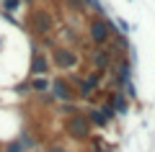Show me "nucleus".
<instances>
[{
  "instance_id": "nucleus-13",
  "label": "nucleus",
  "mask_w": 155,
  "mask_h": 152,
  "mask_svg": "<svg viewBox=\"0 0 155 152\" xmlns=\"http://www.w3.org/2000/svg\"><path fill=\"white\" fill-rule=\"evenodd\" d=\"M98 108H101V114L106 116V121H109V124H111V121L116 119V108H114V106L109 103V101H101V103H98Z\"/></svg>"
},
{
  "instance_id": "nucleus-17",
  "label": "nucleus",
  "mask_w": 155,
  "mask_h": 152,
  "mask_svg": "<svg viewBox=\"0 0 155 152\" xmlns=\"http://www.w3.org/2000/svg\"><path fill=\"white\" fill-rule=\"evenodd\" d=\"M3 152H23V147H21V142H18V139H11L5 147H3Z\"/></svg>"
},
{
  "instance_id": "nucleus-24",
  "label": "nucleus",
  "mask_w": 155,
  "mask_h": 152,
  "mask_svg": "<svg viewBox=\"0 0 155 152\" xmlns=\"http://www.w3.org/2000/svg\"><path fill=\"white\" fill-rule=\"evenodd\" d=\"M0 152H3V150H0Z\"/></svg>"
},
{
  "instance_id": "nucleus-20",
  "label": "nucleus",
  "mask_w": 155,
  "mask_h": 152,
  "mask_svg": "<svg viewBox=\"0 0 155 152\" xmlns=\"http://www.w3.org/2000/svg\"><path fill=\"white\" fill-rule=\"evenodd\" d=\"M91 147H93V152H114V150H104V142L101 139H91Z\"/></svg>"
},
{
  "instance_id": "nucleus-8",
  "label": "nucleus",
  "mask_w": 155,
  "mask_h": 152,
  "mask_svg": "<svg viewBox=\"0 0 155 152\" xmlns=\"http://www.w3.org/2000/svg\"><path fill=\"white\" fill-rule=\"evenodd\" d=\"M111 106L116 108V116H124V114H129V98L124 95V93H119V90H114V93H109V98H106Z\"/></svg>"
},
{
  "instance_id": "nucleus-12",
  "label": "nucleus",
  "mask_w": 155,
  "mask_h": 152,
  "mask_svg": "<svg viewBox=\"0 0 155 152\" xmlns=\"http://www.w3.org/2000/svg\"><path fill=\"white\" fill-rule=\"evenodd\" d=\"M18 142H21V147H23V152H31L34 147H36V139H34L28 131H21L18 134Z\"/></svg>"
},
{
  "instance_id": "nucleus-7",
  "label": "nucleus",
  "mask_w": 155,
  "mask_h": 152,
  "mask_svg": "<svg viewBox=\"0 0 155 152\" xmlns=\"http://www.w3.org/2000/svg\"><path fill=\"white\" fill-rule=\"evenodd\" d=\"M49 70H52V62H49V57H47L44 52H41V49H36V47H34L28 75H31V77H47V75H49Z\"/></svg>"
},
{
  "instance_id": "nucleus-9",
  "label": "nucleus",
  "mask_w": 155,
  "mask_h": 152,
  "mask_svg": "<svg viewBox=\"0 0 155 152\" xmlns=\"http://www.w3.org/2000/svg\"><path fill=\"white\" fill-rule=\"evenodd\" d=\"M85 116H88L91 126H96V129H104V126H109V121H106V116L101 114V108H98V106H91V108L85 111Z\"/></svg>"
},
{
  "instance_id": "nucleus-18",
  "label": "nucleus",
  "mask_w": 155,
  "mask_h": 152,
  "mask_svg": "<svg viewBox=\"0 0 155 152\" xmlns=\"http://www.w3.org/2000/svg\"><path fill=\"white\" fill-rule=\"evenodd\" d=\"M47 152H70V150H67V147H62L60 142H49V144H47Z\"/></svg>"
},
{
  "instance_id": "nucleus-14",
  "label": "nucleus",
  "mask_w": 155,
  "mask_h": 152,
  "mask_svg": "<svg viewBox=\"0 0 155 152\" xmlns=\"http://www.w3.org/2000/svg\"><path fill=\"white\" fill-rule=\"evenodd\" d=\"M83 5H88L91 8V11H93L96 13V16H104V5H101V0H83Z\"/></svg>"
},
{
  "instance_id": "nucleus-23",
  "label": "nucleus",
  "mask_w": 155,
  "mask_h": 152,
  "mask_svg": "<svg viewBox=\"0 0 155 152\" xmlns=\"http://www.w3.org/2000/svg\"><path fill=\"white\" fill-rule=\"evenodd\" d=\"M129 3H132V0H129Z\"/></svg>"
},
{
  "instance_id": "nucleus-2",
  "label": "nucleus",
  "mask_w": 155,
  "mask_h": 152,
  "mask_svg": "<svg viewBox=\"0 0 155 152\" xmlns=\"http://www.w3.org/2000/svg\"><path fill=\"white\" fill-rule=\"evenodd\" d=\"M91 131H93V126H91L85 111H75V114H70V116L65 119V134L70 137V139H75V142H88V139H91Z\"/></svg>"
},
{
  "instance_id": "nucleus-11",
  "label": "nucleus",
  "mask_w": 155,
  "mask_h": 152,
  "mask_svg": "<svg viewBox=\"0 0 155 152\" xmlns=\"http://www.w3.org/2000/svg\"><path fill=\"white\" fill-rule=\"evenodd\" d=\"M85 82H88V85H93V88H96V93H98L101 82H104V70H91V72H88V77H85Z\"/></svg>"
},
{
  "instance_id": "nucleus-4",
  "label": "nucleus",
  "mask_w": 155,
  "mask_h": 152,
  "mask_svg": "<svg viewBox=\"0 0 155 152\" xmlns=\"http://www.w3.org/2000/svg\"><path fill=\"white\" fill-rule=\"evenodd\" d=\"M49 95L54 101H60V103H72L75 101V85L70 82V77L57 75L49 80Z\"/></svg>"
},
{
  "instance_id": "nucleus-1",
  "label": "nucleus",
  "mask_w": 155,
  "mask_h": 152,
  "mask_svg": "<svg viewBox=\"0 0 155 152\" xmlns=\"http://www.w3.org/2000/svg\"><path fill=\"white\" fill-rule=\"evenodd\" d=\"M26 31L31 36H39V39L49 36L54 31V16H52L49 8H31L28 18H26Z\"/></svg>"
},
{
  "instance_id": "nucleus-15",
  "label": "nucleus",
  "mask_w": 155,
  "mask_h": 152,
  "mask_svg": "<svg viewBox=\"0 0 155 152\" xmlns=\"http://www.w3.org/2000/svg\"><path fill=\"white\" fill-rule=\"evenodd\" d=\"M114 26L119 28V34H122V36H127V34L132 31V26H129V23L124 21V18H119V16H116V21H114Z\"/></svg>"
},
{
  "instance_id": "nucleus-21",
  "label": "nucleus",
  "mask_w": 155,
  "mask_h": 152,
  "mask_svg": "<svg viewBox=\"0 0 155 152\" xmlns=\"http://www.w3.org/2000/svg\"><path fill=\"white\" fill-rule=\"evenodd\" d=\"M13 90H16V93H21V95H23V93H28L31 88H28V82H21V85H16Z\"/></svg>"
},
{
  "instance_id": "nucleus-22",
  "label": "nucleus",
  "mask_w": 155,
  "mask_h": 152,
  "mask_svg": "<svg viewBox=\"0 0 155 152\" xmlns=\"http://www.w3.org/2000/svg\"><path fill=\"white\" fill-rule=\"evenodd\" d=\"M23 3H28V5H34V0H23Z\"/></svg>"
},
{
  "instance_id": "nucleus-19",
  "label": "nucleus",
  "mask_w": 155,
  "mask_h": 152,
  "mask_svg": "<svg viewBox=\"0 0 155 152\" xmlns=\"http://www.w3.org/2000/svg\"><path fill=\"white\" fill-rule=\"evenodd\" d=\"M18 5H21V0H3V8L5 11H18Z\"/></svg>"
},
{
  "instance_id": "nucleus-3",
  "label": "nucleus",
  "mask_w": 155,
  "mask_h": 152,
  "mask_svg": "<svg viewBox=\"0 0 155 152\" xmlns=\"http://www.w3.org/2000/svg\"><path fill=\"white\" fill-rule=\"evenodd\" d=\"M116 34H119V31H116L114 21H106V18H101V16L88 21V39L96 44V47H106Z\"/></svg>"
},
{
  "instance_id": "nucleus-6",
  "label": "nucleus",
  "mask_w": 155,
  "mask_h": 152,
  "mask_svg": "<svg viewBox=\"0 0 155 152\" xmlns=\"http://www.w3.org/2000/svg\"><path fill=\"white\" fill-rule=\"evenodd\" d=\"M119 54V47L116 44H106V47H98L91 54V60H93V65H96V70H109L111 65H114V57Z\"/></svg>"
},
{
  "instance_id": "nucleus-10",
  "label": "nucleus",
  "mask_w": 155,
  "mask_h": 152,
  "mask_svg": "<svg viewBox=\"0 0 155 152\" xmlns=\"http://www.w3.org/2000/svg\"><path fill=\"white\" fill-rule=\"evenodd\" d=\"M28 88H31V93H49V80L47 77H31Z\"/></svg>"
},
{
  "instance_id": "nucleus-5",
  "label": "nucleus",
  "mask_w": 155,
  "mask_h": 152,
  "mask_svg": "<svg viewBox=\"0 0 155 152\" xmlns=\"http://www.w3.org/2000/svg\"><path fill=\"white\" fill-rule=\"evenodd\" d=\"M49 62L57 67V70H75L78 62H80V57H78V52L72 47H52Z\"/></svg>"
},
{
  "instance_id": "nucleus-16",
  "label": "nucleus",
  "mask_w": 155,
  "mask_h": 152,
  "mask_svg": "<svg viewBox=\"0 0 155 152\" xmlns=\"http://www.w3.org/2000/svg\"><path fill=\"white\" fill-rule=\"evenodd\" d=\"M122 93H124V95H127V98H129V101H134V98H137V88H134V82H132V80H129V82H127V85H124V88H122Z\"/></svg>"
}]
</instances>
